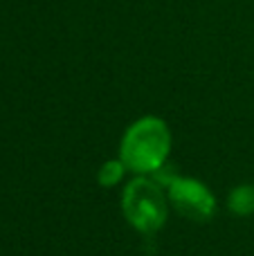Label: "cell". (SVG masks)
Segmentation results:
<instances>
[{
  "mask_svg": "<svg viewBox=\"0 0 254 256\" xmlns=\"http://www.w3.org/2000/svg\"><path fill=\"white\" fill-rule=\"evenodd\" d=\"M174 132L158 115H142L126 126L120 137L117 158L130 176H156L169 164Z\"/></svg>",
  "mask_w": 254,
  "mask_h": 256,
  "instance_id": "cell-1",
  "label": "cell"
},
{
  "mask_svg": "<svg viewBox=\"0 0 254 256\" xmlns=\"http://www.w3.org/2000/svg\"><path fill=\"white\" fill-rule=\"evenodd\" d=\"M120 209L130 230L153 236L166 225L171 204L166 189L153 176H133L122 184Z\"/></svg>",
  "mask_w": 254,
  "mask_h": 256,
  "instance_id": "cell-2",
  "label": "cell"
},
{
  "mask_svg": "<svg viewBox=\"0 0 254 256\" xmlns=\"http://www.w3.org/2000/svg\"><path fill=\"white\" fill-rule=\"evenodd\" d=\"M153 178L166 189L171 209L182 218H187L189 222H210L216 216L218 212L216 196L202 180L194 176H180L169 164Z\"/></svg>",
  "mask_w": 254,
  "mask_h": 256,
  "instance_id": "cell-3",
  "label": "cell"
},
{
  "mask_svg": "<svg viewBox=\"0 0 254 256\" xmlns=\"http://www.w3.org/2000/svg\"><path fill=\"white\" fill-rule=\"evenodd\" d=\"M225 207L236 218L254 216V184L243 182V184L232 186L228 191V198H225Z\"/></svg>",
  "mask_w": 254,
  "mask_h": 256,
  "instance_id": "cell-4",
  "label": "cell"
},
{
  "mask_svg": "<svg viewBox=\"0 0 254 256\" xmlns=\"http://www.w3.org/2000/svg\"><path fill=\"white\" fill-rule=\"evenodd\" d=\"M126 176H128V168L120 158L106 160L97 168V184L104 186V189H115V186L124 184Z\"/></svg>",
  "mask_w": 254,
  "mask_h": 256,
  "instance_id": "cell-5",
  "label": "cell"
}]
</instances>
